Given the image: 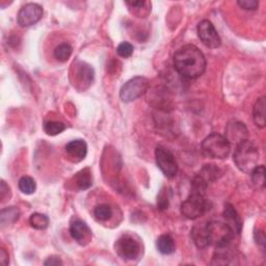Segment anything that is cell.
<instances>
[{
	"mask_svg": "<svg viewBox=\"0 0 266 266\" xmlns=\"http://www.w3.org/2000/svg\"><path fill=\"white\" fill-rule=\"evenodd\" d=\"M77 77L81 83L90 84L94 79V70L86 64H81L77 72Z\"/></svg>",
	"mask_w": 266,
	"mask_h": 266,
	"instance_id": "d4e9b609",
	"label": "cell"
},
{
	"mask_svg": "<svg viewBox=\"0 0 266 266\" xmlns=\"http://www.w3.org/2000/svg\"><path fill=\"white\" fill-rule=\"evenodd\" d=\"M66 129V125L61 122L57 121H49L44 124V130L48 135H57L61 133L62 131H65Z\"/></svg>",
	"mask_w": 266,
	"mask_h": 266,
	"instance_id": "484cf974",
	"label": "cell"
},
{
	"mask_svg": "<svg viewBox=\"0 0 266 266\" xmlns=\"http://www.w3.org/2000/svg\"><path fill=\"white\" fill-rule=\"evenodd\" d=\"M206 233L209 246L212 245L217 249L228 248L235 237L232 228L227 223L212 221L206 224Z\"/></svg>",
	"mask_w": 266,
	"mask_h": 266,
	"instance_id": "277c9868",
	"label": "cell"
},
{
	"mask_svg": "<svg viewBox=\"0 0 266 266\" xmlns=\"http://www.w3.org/2000/svg\"><path fill=\"white\" fill-rule=\"evenodd\" d=\"M150 86V82L147 78L137 76L126 82L120 91V97L124 102H132V101L141 98L145 95Z\"/></svg>",
	"mask_w": 266,
	"mask_h": 266,
	"instance_id": "8992f818",
	"label": "cell"
},
{
	"mask_svg": "<svg viewBox=\"0 0 266 266\" xmlns=\"http://www.w3.org/2000/svg\"><path fill=\"white\" fill-rule=\"evenodd\" d=\"M19 189L25 195H32L36 189V183L31 177L24 176L19 180Z\"/></svg>",
	"mask_w": 266,
	"mask_h": 266,
	"instance_id": "cb8c5ba5",
	"label": "cell"
},
{
	"mask_svg": "<svg viewBox=\"0 0 266 266\" xmlns=\"http://www.w3.org/2000/svg\"><path fill=\"white\" fill-rule=\"evenodd\" d=\"M72 52H73V48L67 43H62L55 48L54 57L58 61L64 62L70 58V56L72 55Z\"/></svg>",
	"mask_w": 266,
	"mask_h": 266,
	"instance_id": "603a6c76",
	"label": "cell"
},
{
	"mask_svg": "<svg viewBox=\"0 0 266 266\" xmlns=\"http://www.w3.org/2000/svg\"><path fill=\"white\" fill-rule=\"evenodd\" d=\"M155 158L159 170L168 178H174L178 173V163L172 152L162 146H157L155 149Z\"/></svg>",
	"mask_w": 266,
	"mask_h": 266,
	"instance_id": "52a82bcc",
	"label": "cell"
},
{
	"mask_svg": "<svg viewBox=\"0 0 266 266\" xmlns=\"http://www.w3.org/2000/svg\"><path fill=\"white\" fill-rule=\"evenodd\" d=\"M29 224L36 230H45L49 226V219L42 213H33L29 219Z\"/></svg>",
	"mask_w": 266,
	"mask_h": 266,
	"instance_id": "44dd1931",
	"label": "cell"
},
{
	"mask_svg": "<svg viewBox=\"0 0 266 266\" xmlns=\"http://www.w3.org/2000/svg\"><path fill=\"white\" fill-rule=\"evenodd\" d=\"M192 238L195 245L199 249H205L209 246L207 233H206V225L204 226H196L192 230Z\"/></svg>",
	"mask_w": 266,
	"mask_h": 266,
	"instance_id": "2e32d148",
	"label": "cell"
},
{
	"mask_svg": "<svg viewBox=\"0 0 266 266\" xmlns=\"http://www.w3.org/2000/svg\"><path fill=\"white\" fill-rule=\"evenodd\" d=\"M65 150L72 161L79 162L83 160L87 154V145L83 139H75L66 145Z\"/></svg>",
	"mask_w": 266,
	"mask_h": 266,
	"instance_id": "4fadbf2b",
	"label": "cell"
},
{
	"mask_svg": "<svg viewBox=\"0 0 266 266\" xmlns=\"http://www.w3.org/2000/svg\"><path fill=\"white\" fill-rule=\"evenodd\" d=\"M70 233L76 242L80 245H85L87 243H90V240L92 238L91 229L84 222L80 220H75L71 224Z\"/></svg>",
	"mask_w": 266,
	"mask_h": 266,
	"instance_id": "7c38bea8",
	"label": "cell"
},
{
	"mask_svg": "<svg viewBox=\"0 0 266 266\" xmlns=\"http://www.w3.org/2000/svg\"><path fill=\"white\" fill-rule=\"evenodd\" d=\"M224 219L227 221V224L232 228L235 234H239L242 232L243 229L242 220H240V217L238 215L236 209L232 205L230 204L226 205V208L224 210Z\"/></svg>",
	"mask_w": 266,
	"mask_h": 266,
	"instance_id": "5bb4252c",
	"label": "cell"
},
{
	"mask_svg": "<svg viewBox=\"0 0 266 266\" xmlns=\"http://www.w3.org/2000/svg\"><path fill=\"white\" fill-rule=\"evenodd\" d=\"M44 265H50V266H56V265H62V261L58 257H49L45 262Z\"/></svg>",
	"mask_w": 266,
	"mask_h": 266,
	"instance_id": "4dcf8cb0",
	"label": "cell"
},
{
	"mask_svg": "<svg viewBox=\"0 0 266 266\" xmlns=\"http://www.w3.org/2000/svg\"><path fill=\"white\" fill-rule=\"evenodd\" d=\"M43 8L36 3H27L19 10L17 21L21 27H29L42 19Z\"/></svg>",
	"mask_w": 266,
	"mask_h": 266,
	"instance_id": "30bf717a",
	"label": "cell"
},
{
	"mask_svg": "<svg viewBox=\"0 0 266 266\" xmlns=\"http://www.w3.org/2000/svg\"><path fill=\"white\" fill-rule=\"evenodd\" d=\"M255 240L256 243L260 246H262L264 248L265 246V236H264V233L262 231H258L255 233Z\"/></svg>",
	"mask_w": 266,
	"mask_h": 266,
	"instance_id": "d6a6232c",
	"label": "cell"
},
{
	"mask_svg": "<svg viewBox=\"0 0 266 266\" xmlns=\"http://www.w3.org/2000/svg\"><path fill=\"white\" fill-rule=\"evenodd\" d=\"M233 160L240 171L251 174L252 171L258 166L259 150L254 143L246 139V141L236 145Z\"/></svg>",
	"mask_w": 266,
	"mask_h": 266,
	"instance_id": "7a4b0ae2",
	"label": "cell"
},
{
	"mask_svg": "<svg viewBox=\"0 0 266 266\" xmlns=\"http://www.w3.org/2000/svg\"><path fill=\"white\" fill-rule=\"evenodd\" d=\"M211 208V202L205 195L191 193L188 198L181 204V213L188 220H197L203 217Z\"/></svg>",
	"mask_w": 266,
	"mask_h": 266,
	"instance_id": "5b68a950",
	"label": "cell"
},
{
	"mask_svg": "<svg viewBox=\"0 0 266 266\" xmlns=\"http://www.w3.org/2000/svg\"><path fill=\"white\" fill-rule=\"evenodd\" d=\"M237 4L246 10H255L259 6V1L257 0H239Z\"/></svg>",
	"mask_w": 266,
	"mask_h": 266,
	"instance_id": "f1b7e54d",
	"label": "cell"
},
{
	"mask_svg": "<svg viewBox=\"0 0 266 266\" xmlns=\"http://www.w3.org/2000/svg\"><path fill=\"white\" fill-rule=\"evenodd\" d=\"M76 184L78 185V187L81 191H85V189L90 188L93 184V177L92 174L88 169H84L80 171L75 177Z\"/></svg>",
	"mask_w": 266,
	"mask_h": 266,
	"instance_id": "ffe728a7",
	"label": "cell"
},
{
	"mask_svg": "<svg viewBox=\"0 0 266 266\" xmlns=\"http://www.w3.org/2000/svg\"><path fill=\"white\" fill-rule=\"evenodd\" d=\"M248 129L244 123L239 121H232L227 126L225 137L228 139L230 145H238L239 143L248 139Z\"/></svg>",
	"mask_w": 266,
	"mask_h": 266,
	"instance_id": "8fae6325",
	"label": "cell"
},
{
	"mask_svg": "<svg viewBox=\"0 0 266 266\" xmlns=\"http://www.w3.org/2000/svg\"><path fill=\"white\" fill-rule=\"evenodd\" d=\"M221 175V170L217 166H213V164H206V166L203 167L199 174V176H201L207 183L215 181Z\"/></svg>",
	"mask_w": 266,
	"mask_h": 266,
	"instance_id": "d6986e66",
	"label": "cell"
},
{
	"mask_svg": "<svg viewBox=\"0 0 266 266\" xmlns=\"http://www.w3.org/2000/svg\"><path fill=\"white\" fill-rule=\"evenodd\" d=\"M156 247H157V250L163 255L173 254L176 249L174 239L168 234H163L159 236V238L156 242Z\"/></svg>",
	"mask_w": 266,
	"mask_h": 266,
	"instance_id": "ac0fdd59",
	"label": "cell"
},
{
	"mask_svg": "<svg viewBox=\"0 0 266 266\" xmlns=\"http://www.w3.org/2000/svg\"><path fill=\"white\" fill-rule=\"evenodd\" d=\"M265 109H266V101H265V97L263 96L256 101L254 109H253V119H254L256 126L259 128L265 127V124H266Z\"/></svg>",
	"mask_w": 266,
	"mask_h": 266,
	"instance_id": "9a60e30c",
	"label": "cell"
},
{
	"mask_svg": "<svg viewBox=\"0 0 266 266\" xmlns=\"http://www.w3.org/2000/svg\"><path fill=\"white\" fill-rule=\"evenodd\" d=\"M94 214L98 221L106 222L112 217V208L107 204H100L95 208Z\"/></svg>",
	"mask_w": 266,
	"mask_h": 266,
	"instance_id": "4316f807",
	"label": "cell"
},
{
	"mask_svg": "<svg viewBox=\"0 0 266 266\" xmlns=\"http://www.w3.org/2000/svg\"><path fill=\"white\" fill-rule=\"evenodd\" d=\"M8 262H9L8 254L5 252L4 249H1L0 250V263H1L2 266H5L8 264Z\"/></svg>",
	"mask_w": 266,
	"mask_h": 266,
	"instance_id": "1f68e13d",
	"label": "cell"
},
{
	"mask_svg": "<svg viewBox=\"0 0 266 266\" xmlns=\"http://www.w3.org/2000/svg\"><path fill=\"white\" fill-rule=\"evenodd\" d=\"M20 218V210L17 207H7L0 212V224L1 227L9 226L16 223Z\"/></svg>",
	"mask_w": 266,
	"mask_h": 266,
	"instance_id": "e0dca14e",
	"label": "cell"
},
{
	"mask_svg": "<svg viewBox=\"0 0 266 266\" xmlns=\"http://www.w3.org/2000/svg\"><path fill=\"white\" fill-rule=\"evenodd\" d=\"M157 205H158L159 209H161V210L167 209L168 206H169V198L167 196V193L164 192V191H161L160 195L158 196Z\"/></svg>",
	"mask_w": 266,
	"mask_h": 266,
	"instance_id": "f546056e",
	"label": "cell"
},
{
	"mask_svg": "<svg viewBox=\"0 0 266 266\" xmlns=\"http://www.w3.org/2000/svg\"><path fill=\"white\" fill-rule=\"evenodd\" d=\"M252 182L258 189L263 188L265 185V168L264 166H257L251 173Z\"/></svg>",
	"mask_w": 266,
	"mask_h": 266,
	"instance_id": "7402d4cb",
	"label": "cell"
},
{
	"mask_svg": "<svg viewBox=\"0 0 266 266\" xmlns=\"http://www.w3.org/2000/svg\"><path fill=\"white\" fill-rule=\"evenodd\" d=\"M116 251L122 259L131 261L139 257L142 249L141 245L132 236L123 235L117 240Z\"/></svg>",
	"mask_w": 266,
	"mask_h": 266,
	"instance_id": "ba28073f",
	"label": "cell"
},
{
	"mask_svg": "<svg viewBox=\"0 0 266 266\" xmlns=\"http://www.w3.org/2000/svg\"><path fill=\"white\" fill-rule=\"evenodd\" d=\"M117 53L124 58H128L133 53V46L128 42L121 43L117 48Z\"/></svg>",
	"mask_w": 266,
	"mask_h": 266,
	"instance_id": "83f0119b",
	"label": "cell"
},
{
	"mask_svg": "<svg viewBox=\"0 0 266 266\" xmlns=\"http://www.w3.org/2000/svg\"><path fill=\"white\" fill-rule=\"evenodd\" d=\"M231 145L225 135L213 132L202 143V153L211 159H226L230 155Z\"/></svg>",
	"mask_w": 266,
	"mask_h": 266,
	"instance_id": "3957f363",
	"label": "cell"
},
{
	"mask_svg": "<svg viewBox=\"0 0 266 266\" xmlns=\"http://www.w3.org/2000/svg\"><path fill=\"white\" fill-rule=\"evenodd\" d=\"M174 67L184 78L197 79L205 72L206 58L197 46L184 45L174 55Z\"/></svg>",
	"mask_w": 266,
	"mask_h": 266,
	"instance_id": "6da1fadb",
	"label": "cell"
},
{
	"mask_svg": "<svg viewBox=\"0 0 266 266\" xmlns=\"http://www.w3.org/2000/svg\"><path fill=\"white\" fill-rule=\"evenodd\" d=\"M198 35L201 42L206 47L215 49L219 48L222 44L221 37L215 29L214 25L209 20H203L198 24Z\"/></svg>",
	"mask_w": 266,
	"mask_h": 266,
	"instance_id": "9c48e42d",
	"label": "cell"
}]
</instances>
